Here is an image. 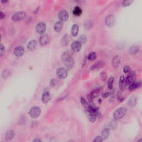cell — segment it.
Masks as SVG:
<instances>
[{"label":"cell","mask_w":142,"mask_h":142,"mask_svg":"<svg viewBox=\"0 0 142 142\" xmlns=\"http://www.w3.org/2000/svg\"><path fill=\"white\" fill-rule=\"evenodd\" d=\"M62 60L64 62V65L68 69L72 68L75 65V61L73 58L72 54L69 51L64 52L62 55Z\"/></svg>","instance_id":"cell-1"},{"label":"cell","mask_w":142,"mask_h":142,"mask_svg":"<svg viewBox=\"0 0 142 142\" xmlns=\"http://www.w3.org/2000/svg\"><path fill=\"white\" fill-rule=\"evenodd\" d=\"M127 109L124 107H121L115 110L113 113V117L115 120H119L126 115Z\"/></svg>","instance_id":"cell-2"},{"label":"cell","mask_w":142,"mask_h":142,"mask_svg":"<svg viewBox=\"0 0 142 142\" xmlns=\"http://www.w3.org/2000/svg\"><path fill=\"white\" fill-rule=\"evenodd\" d=\"M41 113V110L38 107L34 106L29 110L30 116L33 118H37L40 116Z\"/></svg>","instance_id":"cell-3"},{"label":"cell","mask_w":142,"mask_h":142,"mask_svg":"<svg viewBox=\"0 0 142 142\" xmlns=\"http://www.w3.org/2000/svg\"><path fill=\"white\" fill-rule=\"evenodd\" d=\"M101 88H95L94 90L92 91L91 93H89L87 95V98L88 102L89 103H92L93 102V99L95 97L98 96L99 94L101 93Z\"/></svg>","instance_id":"cell-4"},{"label":"cell","mask_w":142,"mask_h":142,"mask_svg":"<svg viewBox=\"0 0 142 142\" xmlns=\"http://www.w3.org/2000/svg\"><path fill=\"white\" fill-rule=\"evenodd\" d=\"M26 16V13L24 11H19L15 13L12 17L13 21H20L24 19Z\"/></svg>","instance_id":"cell-5"},{"label":"cell","mask_w":142,"mask_h":142,"mask_svg":"<svg viewBox=\"0 0 142 142\" xmlns=\"http://www.w3.org/2000/svg\"><path fill=\"white\" fill-rule=\"evenodd\" d=\"M135 75H135L134 71H132V72H131L129 73V75L127 76V77H126V79H125L126 84L128 86H130L133 83L135 82Z\"/></svg>","instance_id":"cell-6"},{"label":"cell","mask_w":142,"mask_h":142,"mask_svg":"<svg viewBox=\"0 0 142 142\" xmlns=\"http://www.w3.org/2000/svg\"><path fill=\"white\" fill-rule=\"evenodd\" d=\"M116 22V18L114 15H109L108 16H107L105 20V23L109 27H112L114 24H115Z\"/></svg>","instance_id":"cell-7"},{"label":"cell","mask_w":142,"mask_h":142,"mask_svg":"<svg viewBox=\"0 0 142 142\" xmlns=\"http://www.w3.org/2000/svg\"><path fill=\"white\" fill-rule=\"evenodd\" d=\"M68 75L67 70L64 68H60L57 71V75L60 79L66 78Z\"/></svg>","instance_id":"cell-8"},{"label":"cell","mask_w":142,"mask_h":142,"mask_svg":"<svg viewBox=\"0 0 142 142\" xmlns=\"http://www.w3.org/2000/svg\"><path fill=\"white\" fill-rule=\"evenodd\" d=\"M36 31L39 34H43L45 33L46 30V24L44 22H39L37 24L36 27Z\"/></svg>","instance_id":"cell-9"},{"label":"cell","mask_w":142,"mask_h":142,"mask_svg":"<svg viewBox=\"0 0 142 142\" xmlns=\"http://www.w3.org/2000/svg\"><path fill=\"white\" fill-rule=\"evenodd\" d=\"M58 17L61 21H66L69 18V15L65 10H61L58 13Z\"/></svg>","instance_id":"cell-10"},{"label":"cell","mask_w":142,"mask_h":142,"mask_svg":"<svg viewBox=\"0 0 142 142\" xmlns=\"http://www.w3.org/2000/svg\"><path fill=\"white\" fill-rule=\"evenodd\" d=\"M82 45L78 41L73 42L71 45V49L74 52H78L81 49Z\"/></svg>","instance_id":"cell-11"},{"label":"cell","mask_w":142,"mask_h":142,"mask_svg":"<svg viewBox=\"0 0 142 142\" xmlns=\"http://www.w3.org/2000/svg\"><path fill=\"white\" fill-rule=\"evenodd\" d=\"M24 52V49L22 46H18L15 48L14 54L16 57H21L23 55Z\"/></svg>","instance_id":"cell-12"},{"label":"cell","mask_w":142,"mask_h":142,"mask_svg":"<svg viewBox=\"0 0 142 142\" xmlns=\"http://www.w3.org/2000/svg\"><path fill=\"white\" fill-rule=\"evenodd\" d=\"M51 99L50 93L48 90H46L42 95V100L44 103H47Z\"/></svg>","instance_id":"cell-13"},{"label":"cell","mask_w":142,"mask_h":142,"mask_svg":"<svg viewBox=\"0 0 142 142\" xmlns=\"http://www.w3.org/2000/svg\"><path fill=\"white\" fill-rule=\"evenodd\" d=\"M49 37L47 35H44L40 37L39 38V44L42 46L46 45L49 42Z\"/></svg>","instance_id":"cell-14"},{"label":"cell","mask_w":142,"mask_h":142,"mask_svg":"<svg viewBox=\"0 0 142 142\" xmlns=\"http://www.w3.org/2000/svg\"><path fill=\"white\" fill-rule=\"evenodd\" d=\"M104 66V63L103 61H98L95 62L93 65L92 66L91 69L95 70V69H100Z\"/></svg>","instance_id":"cell-15"},{"label":"cell","mask_w":142,"mask_h":142,"mask_svg":"<svg viewBox=\"0 0 142 142\" xmlns=\"http://www.w3.org/2000/svg\"><path fill=\"white\" fill-rule=\"evenodd\" d=\"M63 24V22L62 21H57L56 22L54 23V30L57 32H60L61 31V30H62Z\"/></svg>","instance_id":"cell-16"},{"label":"cell","mask_w":142,"mask_h":142,"mask_svg":"<svg viewBox=\"0 0 142 142\" xmlns=\"http://www.w3.org/2000/svg\"><path fill=\"white\" fill-rule=\"evenodd\" d=\"M37 42L35 41V40H32V41H31L29 43V44H28L27 46L28 49L30 51H34L37 47Z\"/></svg>","instance_id":"cell-17"},{"label":"cell","mask_w":142,"mask_h":142,"mask_svg":"<svg viewBox=\"0 0 142 142\" xmlns=\"http://www.w3.org/2000/svg\"><path fill=\"white\" fill-rule=\"evenodd\" d=\"M15 132L13 130L8 131L6 133L5 138L7 141L11 140L15 137Z\"/></svg>","instance_id":"cell-18"},{"label":"cell","mask_w":142,"mask_h":142,"mask_svg":"<svg viewBox=\"0 0 142 142\" xmlns=\"http://www.w3.org/2000/svg\"><path fill=\"white\" fill-rule=\"evenodd\" d=\"M120 64V57L118 55H116L112 60V64L115 68H117Z\"/></svg>","instance_id":"cell-19"},{"label":"cell","mask_w":142,"mask_h":142,"mask_svg":"<svg viewBox=\"0 0 142 142\" xmlns=\"http://www.w3.org/2000/svg\"><path fill=\"white\" fill-rule=\"evenodd\" d=\"M141 86V82L140 81L138 82H134L131 84L130 86H128L129 89L130 91H133L135 90L138 88H139Z\"/></svg>","instance_id":"cell-20"},{"label":"cell","mask_w":142,"mask_h":142,"mask_svg":"<svg viewBox=\"0 0 142 142\" xmlns=\"http://www.w3.org/2000/svg\"><path fill=\"white\" fill-rule=\"evenodd\" d=\"M109 135V130L108 128H105L103 129V131L101 132V137L103 139V140H105L108 138Z\"/></svg>","instance_id":"cell-21"},{"label":"cell","mask_w":142,"mask_h":142,"mask_svg":"<svg viewBox=\"0 0 142 142\" xmlns=\"http://www.w3.org/2000/svg\"><path fill=\"white\" fill-rule=\"evenodd\" d=\"M79 31V27L76 24H73L72 27V29H71V33H72V35L73 36H77Z\"/></svg>","instance_id":"cell-22"},{"label":"cell","mask_w":142,"mask_h":142,"mask_svg":"<svg viewBox=\"0 0 142 142\" xmlns=\"http://www.w3.org/2000/svg\"><path fill=\"white\" fill-rule=\"evenodd\" d=\"M82 13V9L80 8L79 6H76L75 7L74 10L73 11V14L76 16H79L81 15Z\"/></svg>","instance_id":"cell-23"},{"label":"cell","mask_w":142,"mask_h":142,"mask_svg":"<svg viewBox=\"0 0 142 142\" xmlns=\"http://www.w3.org/2000/svg\"><path fill=\"white\" fill-rule=\"evenodd\" d=\"M124 82H125L124 77H123V76L120 77L119 80V89L121 91L123 90V87H124Z\"/></svg>","instance_id":"cell-24"},{"label":"cell","mask_w":142,"mask_h":142,"mask_svg":"<svg viewBox=\"0 0 142 142\" xmlns=\"http://www.w3.org/2000/svg\"><path fill=\"white\" fill-rule=\"evenodd\" d=\"M139 51V47L137 46H133L130 48V52L131 54H136Z\"/></svg>","instance_id":"cell-25"},{"label":"cell","mask_w":142,"mask_h":142,"mask_svg":"<svg viewBox=\"0 0 142 142\" xmlns=\"http://www.w3.org/2000/svg\"><path fill=\"white\" fill-rule=\"evenodd\" d=\"M96 57H97V54L94 52H91V53L88 54L87 57L88 60L91 61H94L95 59H96Z\"/></svg>","instance_id":"cell-26"},{"label":"cell","mask_w":142,"mask_h":142,"mask_svg":"<svg viewBox=\"0 0 142 142\" xmlns=\"http://www.w3.org/2000/svg\"><path fill=\"white\" fill-rule=\"evenodd\" d=\"M137 102V98L135 96L132 97L128 101V104L129 106H134Z\"/></svg>","instance_id":"cell-27"},{"label":"cell","mask_w":142,"mask_h":142,"mask_svg":"<svg viewBox=\"0 0 142 142\" xmlns=\"http://www.w3.org/2000/svg\"><path fill=\"white\" fill-rule=\"evenodd\" d=\"M114 78L113 77H111L109 78L108 81V87L110 89H113V82H114Z\"/></svg>","instance_id":"cell-28"},{"label":"cell","mask_w":142,"mask_h":142,"mask_svg":"<svg viewBox=\"0 0 142 142\" xmlns=\"http://www.w3.org/2000/svg\"><path fill=\"white\" fill-rule=\"evenodd\" d=\"M86 40H87V38H86V36L85 35H81L78 38V42L81 44V45L84 44L86 42Z\"/></svg>","instance_id":"cell-29"},{"label":"cell","mask_w":142,"mask_h":142,"mask_svg":"<svg viewBox=\"0 0 142 142\" xmlns=\"http://www.w3.org/2000/svg\"><path fill=\"white\" fill-rule=\"evenodd\" d=\"M5 53V48L3 45L0 44V56H2Z\"/></svg>","instance_id":"cell-30"},{"label":"cell","mask_w":142,"mask_h":142,"mask_svg":"<svg viewBox=\"0 0 142 142\" xmlns=\"http://www.w3.org/2000/svg\"><path fill=\"white\" fill-rule=\"evenodd\" d=\"M81 102L82 103V104L83 105V106L84 107L87 108L88 106V103L87 102V101L85 100V99L83 98V97H81Z\"/></svg>","instance_id":"cell-31"},{"label":"cell","mask_w":142,"mask_h":142,"mask_svg":"<svg viewBox=\"0 0 142 142\" xmlns=\"http://www.w3.org/2000/svg\"><path fill=\"white\" fill-rule=\"evenodd\" d=\"M132 2H133V1H130V0H126V1H123L122 5H123V6L126 7V6H128L130 5H131Z\"/></svg>","instance_id":"cell-32"},{"label":"cell","mask_w":142,"mask_h":142,"mask_svg":"<svg viewBox=\"0 0 142 142\" xmlns=\"http://www.w3.org/2000/svg\"><path fill=\"white\" fill-rule=\"evenodd\" d=\"M103 139L101 136H97L94 138L93 142H103Z\"/></svg>","instance_id":"cell-33"},{"label":"cell","mask_w":142,"mask_h":142,"mask_svg":"<svg viewBox=\"0 0 142 142\" xmlns=\"http://www.w3.org/2000/svg\"><path fill=\"white\" fill-rule=\"evenodd\" d=\"M130 70H131V68L128 66H126L123 68V72H124V73H125L129 72H130Z\"/></svg>","instance_id":"cell-34"},{"label":"cell","mask_w":142,"mask_h":142,"mask_svg":"<svg viewBox=\"0 0 142 142\" xmlns=\"http://www.w3.org/2000/svg\"><path fill=\"white\" fill-rule=\"evenodd\" d=\"M57 84V81L55 79H53L51 80V81L50 82V86L52 87H53L54 86L56 85Z\"/></svg>","instance_id":"cell-35"},{"label":"cell","mask_w":142,"mask_h":142,"mask_svg":"<svg viewBox=\"0 0 142 142\" xmlns=\"http://www.w3.org/2000/svg\"><path fill=\"white\" fill-rule=\"evenodd\" d=\"M109 95V93H108V92H106V93H104L102 94V97L104 98H106L108 97Z\"/></svg>","instance_id":"cell-36"},{"label":"cell","mask_w":142,"mask_h":142,"mask_svg":"<svg viewBox=\"0 0 142 142\" xmlns=\"http://www.w3.org/2000/svg\"><path fill=\"white\" fill-rule=\"evenodd\" d=\"M5 17V14L3 13L2 12L0 11V19H3V18H4Z\"/></svg>","instance_id":"cell-37"},{"label":"cell","mask_w":142,"mask_h":142,"mask_svg":"<svg viewBox=\"0 0 142 142\" xmlns=\"http://www.w3.org/2000/svg\"><path fill=\"white\" fill-rule=\"evenodd\" d=\"M32 142H42V141L41 139H35V140H33Z\"/></svg>","instance_id":"cell-38"},{"label":"cell","mask_w":142,"mask_h":142,"mask_svg":"<svg viewBox=\"0 0 142 142\" xmlns=\"http://www.w3.org/2000/svg\"><path fill=\"white\" fill-rule=\"evenodd\" d=\"M137 142H142V140H141V139H139L138 140Z\"/></svg>","instance_id":"cell-39"},{"label":"cell","mask_w":142,"mask_h":142,"mask_svg":"<svg viewBox=\"0 0 142 142\" xmlns=\"http://www.w3.org/2000/svg\"><path fill=\"white\" fill-rule=\"evenodd\" d=\"M68 142H75V141H74V140H70L69 141H68Z\"/></svg>","instance_id":"cell-40"},{"label":"cell","mask_w":142,"mask_h":142,"mask_svg":"<svg viewBox=\"0 0 142 142\" xmlns=\"http://www.w3.org/2000/svg\"><path fill=\"white\" fill-rule=\"evenodd\" d=\"M1 36L0 35V41H1Z\"/></svg>","instance_id":"cell-41"}]
</instances>
